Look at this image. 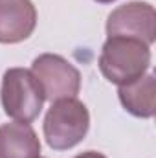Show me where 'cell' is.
Segmentation results:
<instances>
[{
    "label": "cell",
    "instance_id": "obj_3",
    "mask_svg": "<svg viewBox=\"0 0 156 158\" xmlns=\"http://www.w3.org/2000/svg\"><path fill=\"white\" fill-rule=\"evenodd\" d=\"M2 109L15 121L30 123L37 118L44 105L39 81L26 68H9L2 77Z\"/></svg>",
    "mask_w": 156,
    "mask_h": 158
},
{
    "label": "cell",
    "instance_id": "obj_9",
    "mask_svg": "<svg viewBox=\"0 0 156 158\" xmlns=\"http://www.w3.org/2000/svg\"><path fill=\"white\" fill-rule=\"evenodd\" d=\"M74 158H107L105 155H101V153H97V151H84V153H81L77 156Z\"/></svg>",
    "mask_w": 156,
    "mask_h": 158
},
{
    "label": "cell",
    "instance_id": "obj_10",
    "mask_svg": "<svg viewBox=\"0 0 156 158\" xmlns=\"http://www.w3.org/2000/svg\"><path fill=\"white\" fill-rule=\"evenodd\" d=\"M96 2H99V4H110V2H114V0H96Z\"/></svg>",
    "mask_w": 156,
    "mask_h": 158
},
{
    "label": "cell",
    "instance_id": "obj_11",
    "mask_svg": "<svg viewBox=\"0 0 156 158\" xmlns=\"http://www.w3.org/2000/svg\"><path fill=\"white\" fill-rule=\"evenodd\" d=\"M39 158H40V156H39Z\"/></svg>",
    "mask_w": 156,
    "mask_h": 158
},
{
    "label": "cell",
    "instance_id": "obj_8",
    "mask_svg": "<svg viewBox=\"0 0 156 158\" xmlns=\"http://www.w3.org/2000/svg\"><path fill=\"white\" fill-rule=\"evenodd\" d=\"M123 109L136 118H153L156 110V79L153 74H143L142 77L129 85H121L117 90Z\"/></svg>",
    "mask_w": 156,
    "mask_h": 158
},
{
    "label": "cell",
    "instance_id": "obj_6",
    "mask_svg": "<svg viewBox=\"0 0 156 158\" xmlns=\"http://www.w3.org/2000/svg\"><path fill=\"white\" fill-rule=\"evenodd\" d=\"M37 26V9L31 0H0V44L26 40Z\"/></svg>",
    "mask_w": 156,
    "mask_h": 158
},
{
    "label": "cell",
    "instance_id": "obj_5",
    "mask_svg": "<svg viewBox=\"0 0 156 158\" xmlns=\"http://www.w3.org/2000/svg\"><path fill=\"white\" fill-rule=\"evenodd\" d=\"M109 37H127L151 46L156 39V11L149 2H127L107 19Z\"/></svg>",
    "mask_w": 156,
    "mask_h": 158
},
{
    "label": "cell",
    "instance_id": "obj_2",
    "mask_svg": "<svg viewBox=\"0 0 156 158\" xmlns=\"http://www.w3.org/2000/svg\"><path fill=\"white\" fill-rule=\"evenodd\" d=\"M90 127V114L84 103L76 98L53 101L44 118L46 143L55 151H66L83 142Z\"/></svg>",
    "mask_w": 156,
    "mask_h": 158
},
{
    "label": "cell",
    "instance_id": "obj_1",
    "mask_svg": "<svg viewBox=\"0 0 156 158\" xmlns=\"http://www.w3.org/2000/svg\"><path fill=\"white\" fill-rule=\"evenodd\" d=\"M151 64V46L127 37H109L99 55V70L117 86L142 77Z\"/></svg>",
    "mask_w": 156,
    "mask_h": 158
},
{
    "label": "cell",
    "instance_id": "obj_4",
    "mask_svg": "<svg viewBox=\"0 0 156 158\" xmlns=\"http://www.w3.org/2000/svg\"><path fill=\"white\" fill-rule=\"evenodd\" d=\"M31 74L39 81L44 99L59 101L66 98H76L81 88L79 70L64 57L57 53H42L33 59Z\"/></svg>",
    "mask_w": 156,
    "mask_h": 158
},
{
    "label": "cell",
    "instance_id": "obj_7",
    "mask_svg": "<svg viewBox=\"0 0 156 158\" xmlns=\"http://www.w3.org/2000/svg\"><path fill=\"white\" fill-rule=\"evenodd\" d=\"M40 142L30 123L0 125V158H39Z\"/></svg>",
    "mask_w": 156,
    "mask_h": 158
}]
</instances>
